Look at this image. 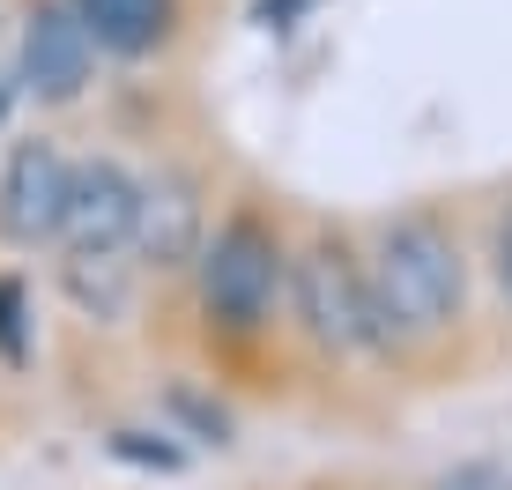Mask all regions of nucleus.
Here are the masks:
<instances>
[{
    "mask_svg": "<svg viewBox=\"0 0 512 490\" xmlns=\"http://www.w3.org/2000/svg\"><path fill=\"white\" fill-rule=\"evenodd\" d=\"M364 268H372V342L379 364H416L431 349H446L468 327L475 305V253L461 238V223L446 208H401L386 216L372 245H364Z\"/></svg>",
    "mask_w": 512,
    "mask_h": 490,
    "instance_id": "obj_1",
    "label": "nucleus"
},
{
    "mask_svg": "<svg viewBox=\"0 0 512 490\" xmlns=\"http://www.w3.org/2000/svg\"><path fill=\"white\" fill-rule=\"evenodd\" d=\"M290 231L275 208L260 201H231L208 223L201 253H193V305H201L208 342L223 349H260L290 320Z\"/></svg>",
    "mask_w": 512,
    "mask_h": 490,
    "instance_id": "obj_2",
    "label": "nucleus"
},
{
    "mask_svg": "<svg viewBox=\"0 0 512 490\" xmlns=\"http://www.w3.org/2000/svg\"><path fill=\"white\" fill-rule=\"evenodd\" d=\"M290 327L334 364H349V357L379 364V342H372V268H364V245L349 231H334V223H320V231L290 253Z\"/></svg>",
    "mask_w": 512,
    "mask_h": 490,
    "instance_id": "obj_3",
    "label": "nucleus"
},
{
    "mask_svg": "<svg viewBox=\"0 0 512 490\" xmlns=\"http://www.w3.org/2000/svg\"><path fill=\"white\" fill-rule=\"evenodd\" d=\"M201 238H208V186L186 164H156L141 179V208H134V245H127L134 268L186 275Z\"/></svg>",
    "mask_w": 512,
    "mask_h": 490,
    "instance_id": "obj_4",
    "label": "nucleus"
},
{
    "mask_svg": "<svg viewBox=\"0 0 512 490\" xmlns=\"http://www.w3.org/2000/svg\"><path fill=\"white\" fill-rule=\"evenodd\" d=\"M97 75V38L90 23H82L75 0H30L23 15V67H15V82H23L38 104H75L82 90H90Z\"/></svg>",
    "mask_w": 512,
    "mask_h": 490,
    "instance_id": "obj_5",
    "label": "nucleus"
},
{
    "mask_svg": "<svg viewBox=\"0 0 512 490\" xmlns=\"http://www.w3.org/2000/svg\"><path fill=\"white\" fill-rule=\"evenodd\" d=\"M67 156L52 134H30V142L8 149V171H0V238L15 253H38V245H60V208H67Z\"/></svg>",
    "mask_w": 512,
    "mask_h": 490,
    "instance_id": "obj_6",
    "label": "nucleus"
},
{
    "mask_svg": "<svg viewBox=\"0 0 512 490\" xmlns=\"http://www.w3.org/2000/svg\"><path fill=\"white\" fill-rule=\"evenodd\" d=\"M134 208L141 179L119 156H82L67 171V208H60V245L67 253H127L134 245Z\"/></svg>",
    "mask_w": 512,
    "mask_h": 490,
    "instance_id": "obj_7",
    "label": "nucleus"
},
{
    "mask_svg": "<svg viewBox=\"0 0 512 490\" xmlns=\"http://www.w3.org/2000/svg\"><path fill=\"white\" fill-rule=\"evenodd\" d=\"M75 8L97 52H112V60H156L186 30V0H75Z\"/></svg>",
    "mask_w": 512,
    "mask_h": 490,
    "instance_id": "obj_8",
    "label": "nucleus"
},
{
    "mask_svg": "<svg viewBox=\"0 0 512 490\" xmlns=\"http://www.w3.org/2000/svg\"><path fill=\"white\" fill-rule=\"evenodd\" d=\"M60 290L82 320L97 327H119L134 312V260L127 253H67L60 260Z\"/></svg>",
    "mask_w": 512,
    "mask_h": 490,
    "instance_id": "obj_9",
    "label": "nucleus"
},
{
    "mask_svg": "<svg viewBox=\"0 0 512 490\" xmlns=\"http://www.w3.org/2000/svg\"><path fill=\"white\" fill-rule=\"evenodd\" d=\"M164 424L179 431V439H193V446H216V453H231V446H238L231 409H223L216 394H201L193 379H171V387H164Z\"/></svg>",
    "mask_w": 512,
    "mask_h": 490,
    "instance_id": "obj_10",
    "label": "nucleus"
},
{
    "mask_svg": "<svg viewBox=\"0 0 512 490\" xmlns=\"http://www.w3.org/2000/svg\"><path fill=\"white\" fill-rule=\"evenodd\" d=\"M104 453H112V461H127V468H141V476H186V461H193L171 424H156V431H149V424H119L112 439H104Z\"/></svg>",
    "mask_w": 512,
    "mask_h": 490,
    "instance_id": "obj_11",
    "label": "nucleus"
},
{
    "mask_svg": "<svg viewBox=\"0 0 512 490\" xmlns=\"http://www.w3.org/2000/svg\"><path fill=\"white\" fill-rule=\"evenodd\" d=\"M483 268H490V290H498V305L512 312V186L498 194V208H490V231H483Z\"/></svg>",
    "mask_w": 512,
    "mask_h": 490,
    "instance_id": "obj_12",
    "label": "nucleus"
},
{
    "mask_svg": "<svg viewBox=\"0 0 512 490\" xmlns=\"http://www.w3.org/2000/svg\"><path fill=\"white\" fill-rule=\"evenodd\" d=\"M0 364H30V290H23V275H0Z\"/></svg>",
    "mask_w": 512,
    "mask_h": 490,
    "instance_id": "obj_13",
    "label": "nucleus"
},
{
    "mask_svg": "<svg viewBox=\"0 0 512 490\" xmlns=\"http://www.w3.org/2000/svg\"><path fill=\"white\" fill-rule=\"evenodd\" d=\"M423 490H512V461H490V453H468V461L438 468Z\"/></svg>",
    "mask_w": 512,
    "mask_h": 490,
    "instance_id": "obj_14",
    "label": "nucleus"
},
{
    "mask_svg": "<svg viewBox=\"0 0 512 490\" xmlns=\"http://www.w3.org/2000/svg\"><path fill=\"white\" fill-rule=\"evenodd\" d=\"M305 8H312V0H260L253 15H260L268 30H290V15H305Z\"/></svg>",
    "mask_w": 512,
    "mask_h": 490,
    "instance_id": "obj_15",
    "label": "nucleus"
},
{
    "mask_svg": "<svg viewBox=\"0 0 512 490\" xmlns=\"http://www.w3.org/2000/svg\"><path fill=\"white\" fill-rule=\"evenodd\" d=\"M8 112H15V82L0 75V127H8Z\"/></svg>",
    "mask_w": 512,
    "mask_h": 490,
    "instance_id": "obj_16",
    "label": "nucleus"
},
{
    "mask_svg": "<svg viewBox=\"0 0 512 490\" xmlns=\"http://www.w3.org/2000/svg\"><path fill=\"white\" fill-rule=\"evenodd\" d=\"M312 490H357V483H312Z\"/></svg>",
    "mask_w": 512,
    "mask_h": 490,
    "instance_id": "obj_17",
    "label": "nucleus"
}]
</instances>
